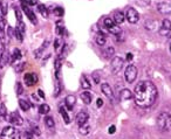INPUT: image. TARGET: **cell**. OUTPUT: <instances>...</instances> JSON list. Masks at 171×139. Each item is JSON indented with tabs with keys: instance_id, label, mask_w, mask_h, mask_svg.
I'll list each match as a JSON object with an SVG mask.
<instances>
[{
	"instance_id": "obj_26",
	"label": "cell",
	"mask_w": 171,
	"mask_h": 139,
	"mask_svg": "<svg viewBox=\"0 0 171 139\" xmlns=\"http://www.w3.org/2000/svg\"><path fill=\"white\" fill-rule=\"evenodd\" d=\"M49 111H51V107L48 104H41L39 107V113H41V115H47Z\"/></svg>"
},
{
	"instance_id": "obj_11",
	"label": "cell",
	"mask_w": 171,
	"mask_h": 139,
	"mask_svg": "<svg viewBox=\"0 0 171 139\" xmlns=\"http://www.w3.org/2000/svg\"><path fill=\"white\" fill-rule=\"evenodd\" d=\"M88 113L86 112V111H81V112H79L77 115H76V124L79 125V126H81V125H83L86 124L87 122H88Z\"/></svg>"
},
{
	"instance_id": "obj_41",
	"label": "cell",
	"mask_w": 171,
	"mask_h": 139,
	"mask_svg": "<svg viewBox=\"0 0 171 139\" xmlns=\"http://www.w3.org/2000/svg\"><path fill=\"white\" fill-rule=\"evenodd\" d=\"M4 20L0 21V39H4Z\"/></svg>"
},
{
	"instance_id": "obj_12",
	"label": "cell",
	"mask_w": 171,
	"mask_h": 139,
	"mask_svg": "<svg viewBox=\"0 0 171 139\" xmlns=\"http://www.w3.org/2000/svg\"><path fill=\"white\" fill-rule=\"evenodd\" d=\"M22 8H23V12L26 13L27 18L30 19V21L32 22V23H34V25H36L38 20H36V17H35V14L33 13L32 10H30V7H28V6H26L25 4H22Z\"/></svg>"
},
{
	"instance_id": "obj_49",
	"label": "cell",
	"mask_w": 171,
	"mask_h": 139,
	"mask_svg": "<svg viewBox=\"0 0 171 139\" xmlns=\"http://www.w3.org/2000/svg\"><path fill=\"white\" fill-rule=\"evenodd\" d=\"M96 105H97L98 107H101L102 105H103V101H102L101 98H98V99L96 101Z\"/></svg>"
},
{
	"instance_id": "obj_2",
	"label": "cell",
	"mask_w": 171,
	"mask_h": 139,
	"mask_svg": "<svg viewBox=\"0 0 171 139\" xmlns=\"http://www.w3.org/2000/svg\"><path fill=\"white\" fill-rule=\"evenodd\" d=\"M157 126L160 131H171V115L169 112H162L158 115Z\"/></svg>"
},
{
	"instance_id": "obj_1",
	"label": "cell",
	"mask_w": 171,
	"mask_h": 139,
	"mask_svg": "<svg viewBox=\"0 0 171 139\" xmlns=\"http://www.w3.org/2000/svg\"><path fill=\"white\" fill-rule=\"evenodd\" d=\"M157 95H158V92H157L156 86L150 81L139 82L138 84L135 86V90L132 94L136 105H138L139 107H143V109L154 105L157 99Z\"/></svg>"
},
{
	"instance_id": "obj_4",
	"label": "cell",
	"mask_w": 171,
	"mask_h": 139,
	"mask_svg": "<svg viewBox=\"0 0 171 139\" xmlns=\"http://www.w3.org/2000/svg\"><path fill=\"white\" fill-rule=\"evenodd\" d=\"M124 76H126V80L128 83H132L137 77V68L134 64H129L126 69Z\"/></svg>"
},
{
	"instance_id": "obj_29",
	"label": "cell",
	"mask_w": 171,
	"mask_h": 139,
	"mask_svg": "<svg viewBox=\"0 0 171 139\" xmlns=\"http://www.w3.org/2000/svg\"><path fill=\"white\" fill-rule=\"evenodd\" d=\"M104 56L109 59V57H111L114 54H115V49H114V47H107L106 49H104Z\"/></svg>"
},
{
	"instance_id": "obj_3",
	"label": "cell",
	"mask_w": 171,
	"mask_h": 139,
	"mask_svg": "<svg viewBox=\"0 0 171 139\" xmlns=\"http://www.w3.org/2000/svg\"><path fill=\"white\" fill-rule=\"evenodd\" d=\"M21 138V133L19 130L14 128V126H6L2 128L0 139H20Z\"/></svg>"
},
{
	"instance_id": "obj_15",
	"label": "cell",
	"mask_w": 171,
	"mask_h": 139,
	"mask_svg": "<svg viewBox=\"0 0 171 139\" xmlns=\"http://www.w3.org/2000/svg\"><path fill=\"white\" fill-rule=\"evenodd\" d=\"M126 20V17H124V14L122 13V12H115V14H114V19H113V21L114 23H116V25H121V23H123Z\"/></svg>"
},
{
	"instance_id": "obj_8",
	"label": "cell",
	"mask_w": 171,
	"mask_h": 139,
	"mask_svg": "<svg viewBox=\"0 0 171 139\" xmlns=\"http://www.w3.org/2000/svg\"><path fill=\"white\" fill-rule=\"evenodd\" d=\"M38 80L39 78H38V75L35 73H27L23 76V81H25V83L28 86H33L38 82Z\"/></svg>"
},
{
	"instance_id": "obj_37",
	"label": "cell",
	"mask_w": 171,
	"mask_h": 139,
	"mask_svg": "<svg viewBox=\"0 0 171 139\" xmlns=\"http://www.w3.org/2000/svg\"><path fill=\"white\" fill-rule=\"evenodd\" d=\"M114 25V21L110 19V18H107V19H104V26L107 27V28H110L111 26Z\"/></svg>"
},
{
	"instance_id": "obj_6",
	"label": "cell",
	"mask_w": 171,
	"mask_h": 139,
	"mask_svg": "<svg viewBox=\"0 0 171 139\" xmlns=\"http://www.w3.org/2000/svg\"><path fill=\"white\" fill-rule=\"evenodd\" d=\"M110 68H111L113 74H118L123 68V60L121 57H118V56H115L113 59V61H111Z\"/></svg>"
},
{
	"instance_id": "obj_51",
	"label": "cell",
	"mask_w": 171,
	"mask_h": 139,
	"mask_svg": "<svg viewBox=\"0 0 171 139\" xmlns=\"http://www.w3.org/2000/svg\"><path fill=\"white\" fill-rule=\"evenodd\" d=\"M38 96H40L41 98H45V94H43L42 90H40V89L38 90Z\"/></svg>"
},
{
	"instance_id": "obj_44",
	"label": "cell",
	"mask_w": 171,
	"mask_h": 139,
	"mask_svg": "<svg viewBox=\"0 0 171 139\" xmlns=\"http://www.w3.org/2000/svg\"><path fill=\"white\" fill-rule=\"evenodd\" d=\"M7 35H8L10 38H13V36H14V29H13L12 27H8V28H7Z\"/></svg>"
},
{
	"instance_id": "obj_42",
	"label": "cell",
	"mask_w": 171,
	"mask_h": 139,
	"mask_svg": "<svg viewBox=\"0 0 171 139\" xmlns=\"http://www.w3.org/2000/svg\"><path fill=\"white\" fill-rule=\"evenodd\" d=\"M15 15H17V20H18V22L22 21L21 13H20V11H19V8H17V7H15Z\"/></svg>"
},
{
	"instance_id": "obj_5",
	"label": "cell",
	"mask_w": 171,
	"mask_h": 139,
	"mask_svg": "<svg viewBox=\"0 0 171 139\" xmlns=\"http://www.w3.org/2000/svg\"><path fill=\"white\" fill-rule=\"evenodd\" d=\"M6 122H10L11 124L15 125V126H20L23 123V119L18 112H12L11 115L6 116Z\"/></svg>"
},
{
	"instance_id": "obj_52",
	"label": "cell",
	"mask_w": 171,
	"mask_h": 139,
	"mask_svg": "<svg viewBox=\"0 0 171 139\" xmlns=\"http://www.w3.org/2000/svg\"><path fill=\"white\" fill-rule=\"evenodd\" d=\"M27 139H32V138H30V137H28V138H27Z\"/></svg>"
},
{
	"instance_id": "obj_9",
	"label": "cell",
	"mask_w": 171,
	"mask_h": 139,
	"mask_svg": "<svg viewBox=\"0 0 171 139\" xmlns=\"http://www.w3.org/2000/svg\"><path fill=\"white\" fill-rule=\"evenodd\" d=\"M170 31H171V21L168 20V19H164V20L162 21V26H160L158 32H160V35L166 36V35H169Z\"/></svg>"
},
{
	"instance_id": "obj_50",
	"label": "cell",
	"mask_w": 171,
	"mask_h": 139,
	"mask_svg": "<svg viewBox=\"0 0 171 139\" xmlns=\"http://www.w3.org/2000/svg\"><path fill=\"white\" fill-rule=\"evenodd\" d=\"M93 77H94L95 83H100V77H98V75H97V74H94V75H93Z\"/></svg>"
},
{
	"instance_id": "obj_27",
	"label": "cell",
	"mask_w": 171,
	"mask_h": 139,
	"mask_svg": "<svg viewBox=\"0 0 171 139\" xmlns=\"http://www.w3.org/2000/svg\"><path fill=\"white\" fill-rule=\"evenodd\" d=\"M60 113H61V116L64 118V123H66V124H69L70 119H69V116H68V113H67V111H66L64 107H60Z\"/></svg>"
},
{
	"instance_id": "obj_46",
	"label": "cell",
	"mask_w": 171,
	"mask_h": 139,
	"mask_svg": "<svg viewBox=\"0 0 171 139\" xmlns=\"http://www.w3.org/2000/svg\"><path fill=\"white\" fill-rule=\"evenodd\" d=\"M33 133H34L35 136H40V134H41V131H40V128H33Z\"/></svg>"
},
{
	"instance_id": "obj_23",
	"label": "cell",
	"mask_w": 171,
	"mask_h": 139,
	"mask_svg": "<svg viewBox=\"0 0 171 139\" xmlns=\"http://www.w3.org/2000/svg\"><path fill=\"white\" fill-rule=\"evenodd\" d=\"M89 131H90V126H89L87 123L83 124V125H81V126H79V132H80L81 134H83V136L88 134V133H89Z\"/></svg>"
},
{
	"instance_id": "obj_30",
	"label": "cell",
	"mask_w": 171,
	"mask_h": 139,
	"mask_svg": "<svg viewBox=\"0 0 171 139\" xmlns=\"http://www.w3.org/2000/svg\"><path fill=\"white\" fill-rule=\"evenodd\" d=\"M64 32V23L62 21H59L56 22V33L59 34V35H62Z\"/></svg>"
},
{
	"instance_id": "obj_19",
	"label": "cell",
	"mask_w": 171,
	"mask_h": 139,
	"mask_svg": "<svg viewBox=\"0 0 171 139\" xmlns=\"http://www.w3.org/2000/svg\"><path fill=\"white\" fill-rule=\"evenodd\" d=\"M121 99L122 101H128V99H130L131 97H132V92L129 90V89H123L122 91H121Z\"/></svg>"
},
{
	"instance_id": "obj_18",
	"label": "cell",
	"mask_w": 171,
	"mask_h": 139,
	"mask_svg": "<svg viewBox=\"0 0 171 139\" xmlns=\"http://www.w3.org/2000/svg\"><path fill=\"white\" fill-rule=\"evenodd\" d=\"M21 56H22L21 52H20L19 49H14L13 54L10 56V62H11V63H14L17 60H20V59H21Z\"/></svg>"
},
{
	"instance_id": "obj_21",
	"label": "cell",
	"mask_w": 171,
	"mask_h": 139,
	"mask_svg": "<svg viewBox=\"0 0 171 139\" xmlns=\"http://www.w3.org/2000/svg\"><path fill=\"white\" fill-rule=\"evenodd\" d=\"M45 125H46V128H54L55 122H54V119L52 117L46 116V117H45Z\"/></svg>"
},
{
	"instance_id": "obj_7",
	"label": "cell",
	"mask_w": 171,
	"mask_h": 139,
	"mask_svg": "<svg viewBox=\"0 0 171 139\" xmlns=\"http://www.w3.org/2000/svg\"><path fill=\"white\" fill-rule=\"evenodd\" d=\"M126 18H127V20H128L130 23H136V22L139 20V14L135 8H129L128 11H127Z\"/></svg>"
},
{
	"instance_id": "obj_32",
	"label": "cell",
	"mask_w": 171,
	"mask_h": 139,
	"mask_svg": "<svg viewBox=\"0 0 171 139\" xmlns=\"http://www.w3.org/2000/svg\"><path fill=\"white\" fill-rule=\"evenodd\" d=\"M54 14H55L56 17H62V15H64V8H62V7H56V8L54 10Z\"/></svg>"
},
{
	"instance_id": "obj_14",
	"label": "cell",
	"mask_w": 171,
	"mask_h": 139,
	"mask_svg": "<svg viewBox=\"0 0 171 139\" xmlns=\"http://www.w3.org/2000/svg\"><path fill=\"white\" fill-rule=\"evenodd\" d=\"M64 103H66V105H67V109H68L69 111H72L75 105V103H76V98H75V96H73V95H68V96L64 98Z\"/></svg>"
},
{
	"instance_id": "obj_24",
	"label": "cell",
	"mask_w": 171,
	"mask_h": 139,
	"mask_svg": "<svg viewBox=\"0 0 171 139\" xmlns=\"http://www.w3.org/2000/svg\"><path fill=\"white\" fill-rule=\"evenodd\" d=\"M108 31L111 33V34H114V35H120L121 33H122V31H121V28L118 27L116 23H114L110 28H108Z\"/></svg>"
},
{
	"instance_id": "obj_10",
	"label": "cell",
	"mask_w": 171,
	"mask_h": 139,
	"mask_svg": "<svg viewBox=\"0 0 171 139\" xmlns=\"http://www.w3.org/2000/svg\"><path fill=\"white\" fill-rule=\"evenodd\" d=\"M157 11L162 13L163 15H170L171 14V5L169 2H158L157 4Z\"/></svg>"
},
{
	"instance_id": "obj_22",
	"label": "cell",
	"mask_w": 171,
	"mask_h": 139,
	"mask_svg": "<svg viewBox=\"0 0 171 139\" xmlns=\"http://www.w3.org/2000/svg\"><path fill=\"white\" fill-rule=\"evenodd\" d=\"M106 42H107L106 35H104V34H102V33H100V34L96 36V43L98 44V46H104Z\"/></svg>"
},
{
	"instance_id": "obj_31",
	"label": "cell",
	"mask_w": 171,
	"mask_h": 139,
	"mask_svg": "<svg viewBox=\"0 0 171 139\" xmlns=\"http://www.w3.org/2000/svg\"><path fill=\"white\" fill-rule=\"evenodd\" d=\"M14 36H17V40L20 41V42L23 40V33H22L19 28H15V29H14Z\"/></svg>"
},
{
	"instance_id": "obj_16",
	"label": "cell",
	"mask_w": 171,
	"mask_h": 139,
	"mask_svg": "<svg viewBox=\"0 0 171 139\" xmlns=\"http://www.w3.org/2000/svg\"><path fill=\"white\" fill-rule=\"evenodd\" d=\"M8 61H10V54H8V52L5 49V50L1 53V56H0V68L5 67Z\"/></svg>"
},
{
	"instance_id": "obj_53",
	"label": "cell",
	"mask_w": 171,
	"mask_h": 139,
	"mask_svg": "<svg viewBox=\"0 0 171 139\" xmlns=\"http://www.w3.org/2000/svg\"><path fill=\"white\" fill-rule=\"evenodd\" d=\"M170 52H171V46H170Z\"/></svg>"
},
{
	"instance_id": "obj_13",
	"label": "cell",
	"mask_w": 171,
	"mask_h": 139,
	"mask_svg": "<svg viewBox=\"0 0 171 139\" xmlns=\"http://www.w3.org/2000/svg\"><path fill=\"white\" fill-rule=\"evenodd\" d=\"M101 90H102V92H103L109 99L114 101V92H113V90H111V86H109L108 83H103V84L101 86Z\"/></svg>"
},
{
	"instance_id": "obj_34",
	"label": "cell",
	"mask_w": 171,
	"mask_h": 139,
	"mask_svg": "<svg viewBox=\"0 0 171 139\" xmlns=\"http://www.w3.org/2000/svg\"><path fill=\"white\" fill-rule=\"evenodd\" d=\"M61 91V86H60V82H56L55 83V90H54V96H58Z\"/></svg>"
},
{
	"instance_id": "obj_33",
	"label": "cell",
	"mask_w": 171,
	"mask_h": 139,
	"mask_svg": "<svg viewBox=\"0 0 171 139\" xmlns=\"http://www.w3.org/2000/svg\"><path fill=\"white\" fill-rule=\"evenodd\" d=\"M26 6H34L38 4V0H22Z\"/></svg>"
},
{
	"instance_id": "obj_17",
	"label": "cell",
	"mask_w": 171,
	"mask_h": 139,
	"mask_svg": "<svg viewBox=\"0 0 171 139\" xmlns=\"http://www.w3.org/2000/svg\"><path fill=\"white\" fill-rule=\"evenodd\" d=\"M80 97H81V99L83 101L85 104H90V103H92L93 96H92V94H90L89 91H83V92H81Z\"/></svg>"
},
{
	"instance_id": "obj_47",
	"label": "cell",
	"mask_w": 171,
	"mask_h": 139,
	"mask_svg": "<svg viewBox=\"0 0 171 139\" xmlns=\"http://www.w3.org/2000/svg\"><path fill=\"white\" fill-rule=\"evenodd\" d=\"M115 131H116V128H115L114 125H111V126L109 128V131H108V132H109L110 134H113V133H115Z\"/></svg>"
},
{
	"instance_id": "obj_20",
	"label": "cell",
	"mask_w": 171,
	"mask_h": 139,
	"mask_svg": "<svg viewBox=\"0 0 171 139\" xmlns=\"http://www.w3.org/2000/svg\"><path fill=\"white\" fill-rule=\"evenodd\" d=\"M38 11H39V13L42 15L43 18H48V15H49V11H48V8L43 5V4H40L39 6H38Z\"/></svg>"
},
{
	"instance_id": "obj_48",
	"label": "cell",
	"mask_w": 171,
	"mask_h": 139,
	"mask_svg": "<svg viewBox=\"0 0 171 139\" xmlns=\"http://www.w3.org/2000/svg\"><path fill=\"white\" fill-rule=\"evenodd\" d=\"M132 59H134V55H132V54H131V53L127 54V61H129V62H130V61H132Z\"/></svg>"
},
{
	"instance_id": "obj_45",
	"label": "cell",
	"mask_w": 171,
	"mask_h": 139,
	"mask_svg": "<svg viewBox=\"0 0 171 139\" xmlns=\"http://www.w3.org/2000/svg\"><path fill=\"white\" fill-rule=\"evenodd\" d=\"M4 50H5V42H4L2 39H0V54L2 53Z\"/></svg>"
},
{
	"instance_id": "obj_36",
	"label": "cell",
	"mask_w": 171,
	"mask_h": 139,
	"mask_svg": "<svg viewBox=\"0 0 171 139\" xmlns=\"http://www.w3.org/2000/svg\"><path fill=\"white\" fill-rule=\"evenodd\" d=\"M45 50L43 48H40V49H36L35 52H34V56H35V59H40L41 56H42V52Z\"/></svg>"
},
{
	"instance_id": "obj_54",
	"label": "cell",
	"mask_w": 171,
	"mask_h": 139,
	"mask_svg": "<svg viewBox=\"0 0 171 139\" xmlns=\"http://www.w3.org/2000/svg\"><path fill=\"white\" fill-rule=\"evenodd\" d=\"M0 83H1V82H0Z\"/></svg>"
},
{
	"instance_id": "obj_39",
	"label": "cell",
	"mask_w": 171,
	"mask_h": 139,
	"mask_svg": "<svg viewBox=\"0 0 171 139\" xmlns=\"http://www.w3.org/2000/svg\"><path fill=\"white\" fill-rule=\"evenodd\" d=\"M0 115L1 116H6L7 113H6V107H5V104H2L1 103V105H0Z\"/></svg>"
},
{
	"instance_id": "obj_35",
	"label": "cell",
	"mask_w": 171,
	"mask_h": 139,
	"mask_svg": "<svg viewBox=\"0 0 171 139\" xmlns=\"http://www.w3.org/2000/svg\"><path fill=\"white\" fill-rule=\"evenodd\" d=\"M0 6H1V10H2L4 15H6L7 14V4L5 1H0Z\"/></svg>"
},
{
	"instance_id": "obj_28",
	"label": "cell",
	"mask_w": 171,
	"mask_h": 139,
	"mask_svg": "<svg viewBox=\"0 0 171 139\" xmlns=\"http://www.w3.org/2000/svg\"><path fill=\"white\" fill-rule=\"evenodd\" d=\"M81 86H82L83 89H89V88L92 86V84L89 83V81H88V78H87V76L83 75L81 77Z\"/></svg>"
},
{
	"instance_id": "obj_40",
	"label": "cell",
	"mask_w": 171,
	"mask_h": 139,
	"mask_svg": "<svg viewBox=\"0 0 171 139\" xmlns=\"http://www.w3.org/2000/svg\"><path fill=\"white\" fill-rule=\"evenodd\" d=\"M25 64H26V63L18 64V65L15 67V71H17V73H20V71H22V70H23V68H25Z\"/></svg>"
},
{
	"instance_id": "obj_25",
	"label": "cell",
	"mask_w": 171,
	"mask_h": 139,
	"mask_svg": "<svg viewBox=\"0 0 171 139\" xmlns=\"http://www.w3.org/2000/svg\"><path fill=\"white\" fill-rule=\"evenodd\" d=\"M19 105H20V109H21L22 111H27V110H30V107H31L30 102H27V101H25V99H20V101H19Z\"/></svg>"
},
{
	"instance_id": "obj_38",
	"label": "cell",
	"mask_w": 171,
	"mask_h": 139,
	"mask_svg": "<svg viewBox=\"0 0 171 139\" xmlns=\"http://www.w3.org/2000/svg\"><path fill=\"white\" fill-rule=\"evenodd\" d=\"M60 47H61V39H60V38H59V39H55V41H54V49L58 50Z\"/></svg>"
},
{
	"instance_id": "obj_43",
	"label": "cell",
	"mask_w": 171,
	"mask_h": 139,
	"mask_svg": "<svg viewBox=\"0 0 171 139\" xmlns=\"http://www.w3.org/2000/svg\"><path fill=\"white\" fill-rule=\"evenodd\" d=\"M15 88H17V94H18V95H21L22 91H23L21 84H20V83H17V86H15Z\"/></svg>"
}]
</instances>
